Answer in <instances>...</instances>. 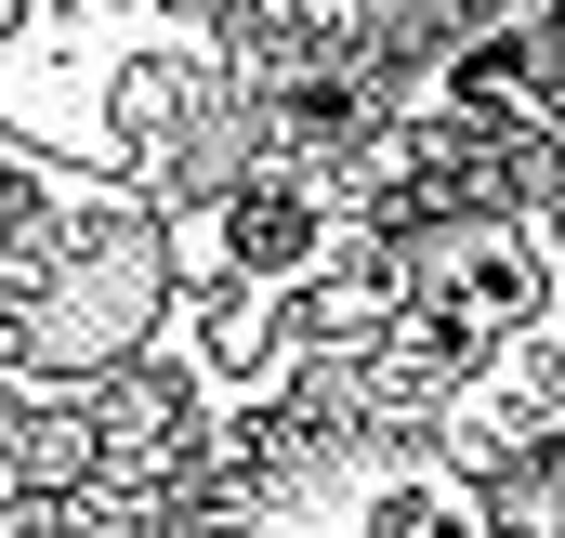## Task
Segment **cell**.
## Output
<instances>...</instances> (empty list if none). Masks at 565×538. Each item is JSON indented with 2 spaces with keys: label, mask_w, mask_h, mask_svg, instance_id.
Instances as JSON below:
<instances>
[{
  "label": "cell",
  "mask_w": 565,
  "mask_h": 538,
  "mask_svg": "<svg viewBox=\"0 0 565 538\" xmlns=\"http://www.w3.org/2000/svg\"><path fill=\"white\" fill-rule=\"evenodd\" d=\"M540 302H553V250L540 237H473L460 263H447V289L422 302V355H500L513 329H540Z\"/></svg>",
  "instance_id": "cell-1"
},
{
  "label": "cell",
  "mask_w": 565,
  "mask_h": 538,
  "mask_svg": "<svg viewBox=\"0 0 565 538\" xmlns=\"http://www.w3.org/2000/svg\"><path fill=\"white\" fill-rule=\"evenodd\" d=\"M316 237H329V224H316L302 184H237V197H224V250H237L250 276H302Z\"/></svg>",
  "instance_id": "cell-2"
},
{
  "label": "cell",
  "mask_w": 565,
  "mask_h": 538,
  "mask_svg": "<svg viewBox=\"0 0 565 538\" xmlns=\"http://www.w3.org/2000/svg\"><path fill=\"white\" fill-rule=\"evenodd\" d=\"M355 538H487V513H473V486H447V473H395V486H369Z\"/></svg>",
  "instance_id": "cell-3"
},
{
  "label": "cell",
  "mask_w": 565,
  "mask_h": 538,
  "mask_svg": "<svg viewBox=\"0 0 565 538\" xmlns=\"http://www.w3.org/2000/svg\"><path fill=\"white\" fill-rule=\"evenodd\" d=\"M0 13H13V0H0Z\"/></svg>",
  "instance_id": "cell-4"
}]
</instances>
